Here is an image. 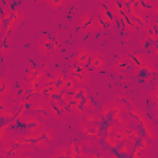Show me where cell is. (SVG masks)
I'll return each instance as SVG.
<instances>
[{"label":"cell","instance_id":"obj_1","mask_svg":"<svg viewBox=\"0 0 158 158\" xmlns=\"http://www.w3.org/2000/svg\"><path fill=\"white\" fill-rule=\"evenodd\" d=\"M93 51L86 47V46H80L77 48L75 56L72 58V63L77 65H83V67H89L90 59L93 57Z\"/></svg>","mask_w":158,"mask_h":158},{"label":"cell","instance_id":"obj_2","mask_svg":"<svg viewBox=\"0 0 158 158\" xmlns=\"http://www.w3.org/2000/svg\"><path fill=\"white\" fill-rule=\"evenodd\" d=\"M23 20H25V12H23L22 7L19 6V7H16V9L14 10L12 17H11L9 21H6V26H5L4 30L11 35V33H14V32L16 31V28L22 23Z\"/></svg>","mask_w":158,"mask_h":158},{"label":"cell","instance_id":"obj_3","mask_svg":"<svg viewBox=\"0 0 158 158\" xmlns=\"http://www.w3.org/2000/svg\"><path fill=\"white\" fill-rule=\"evenodd\" d=\"M96 15L101 19V21L106 25V27L109 30H111L115 25H116V17L112 15V12L102 4V5H99L98 9H96Z\"/></svg>","mask_w":158,"mask_h":158},{"label":"cell","instance_id":"obj_4","mask_svg":"<svg viewBox=\"0 0 158 158\" xmlns=\"http://www.w3.org/2000/svg\"><path fill=\"white\" fill-rule=\"evenodd\" d=\"M52 41H53V40H51V37H49L47 33H42V35L38 37L37 43H36V46H37V52H38L41 56H43V57L49 56V53L52 52Z\"/></svg>","mask_w":158,"mask_h":158},{"label":"cell","instance_id":"obj_5","mask_svg":"<svg viewBox=\"0 0 158 158\" xmlns=\"http://www.w3.org/2000/svg\"><path fill=\"white\" fill-rule=\"evenodd\" d=\"M106 64H107V62L105 59V56L100 52H94L88 68L91 70V73H99L101 69H104L106 67Z\"/></svg>","mask_w":158,"mask_h":158},{"label":"cell","instance_id":"obj_6","mask_svg":"<svg viewBox=\"0 0 158 158\" xmlns=\"http://www.w3.org/2000/svg\"><path fill=\"white\" fill-rule=\"evenodd\" d=\"M112 68H114V70H115L117 74L123 75V74H127V72H128L130 69H132L133 65H132V63H131L125 56H120V57L116 59V62L112 64Z\"/></svg>","mask_w":158,"mask_h":158},{"label":"cell","instance_id":"obj_7","mask_svg":"<svg viewBox=\"0 0 158 158\" xmlns=\"http://www.w3.org/2000/svg\"><path fill=\"white\" fill-rule=\"evenodd\" d=\"M135 146H136V144L132 143L130 139H126V141L121 142L120 146L116 148V153H117L118 156H126V157H128V156L132 154V151H133Z\"/></svg>","mask_w":158,"mask_h":158},{"label":"cell","instance_id":"obj_8","mask_svg":"<svg viewBox=\"0 0 158 158\" xmlns=\"http://www.w3.org/2000/svg\"><path fill=\"white\" fill-rule=\"evenodd\" d=\"M0 96L6 99L12 96V84L6 78H1L0 80Z\"/></svg>","mask_w":158,"mask_h":158},{"label":"cell","instance_id":"obj_9","mask_svg":"<svg viewBox=\"0 0 158 158\" xmlns=\"http://www.w3.org/2000/svg\"><path fill=\"white\" fill-rule=\"evenodd\" d=\"M93 16L89 14V12H84V14H81L78 19H77V27L78 28H83V27H85L86 25H89L91 21H93Z\"/></svg>","mask_w":158,"mask_h":158},{"label":"cell","instance_id":"obj_10","mask_svg":"<svg viewBox=\"0 0 158 158\" xmlns=\"http://www.w3.org/2000/svg\"><path fill=\"white\" fill-rule=\"evenodd\" d=\"M84 118L88 123H101L104 121V117L101 116V114H96V111L95 112L86 111V114L84 115Z\"/></svg>","mask_w":158,"mask_h":158},{"label":"cell","instance_id":"obj_11","mask_svg":"<svg viewBox=\"0 0 158 158\" xmlns=\"http://www.w3.org/2000/svg\"><path fill=\"white\" fill-rule=\"evenodd\" d=\"M67 1H68V0H47V1H46V5H47L51 10L58 11V10H62L63 7H65Z\"/></svg>","mask_w":158,"mask_h":158},{"label":"cell","instance_id":"obj_12","mask_svg":"<svg viewBox=\"0 0 158 158\" xmlns=\"http://www.w3.org/2000/svg\"><path fill=\"white\" fill-rule=\"evenodd\" d=\"M33 146L38 151H46L51 147V141H48L46 137H41V138H38L37 141L33 142Z\"/></svg>","mask_w":158,"mask_h":158},{"label":"cell","instance_id":"obj_13","mask_svg":"<svg viewBox=\"0 0 158 158\" xmlns=\"http://www.w3.org/2000/svg\"><path fill=\"white\" fill-rule=\"evenodd\" d=\"M102 141L104 143L110 148V149H116L118 146H120V142L114 137V136H110V135H105L102 137Z\"/></svg>","mask_w":158,"mask_h":158},{"label":"cell","instance_id":"obj_14","mask_svg":"<svg viewBox=\"0 0 158 158\" xmlns=\"http://www.w3.org/2000/svg\"><path fill=\"white\" fill-rule=\"evenodd\" d=\"M83 109L85 110V111H90V112H95L96 110H98V107H96V104L93 101V99L89 96V98H86V99H84V101H83Z\"/></svg>","mask_w":158,"mask_h":158},{"label":"cell","instance_id":"obj_15","mask_svg":"<svg viewBox=\"0 0 158 158\" xmlns=\"http://www.w3.org/2000/svg\"><path fill=\"white\" fill-rule=\"evenodd\" d=\"M12 15H14V10H12V7L10 5H6V6L2 7V10H1V19L4 21H9L12 17Z\"/></svg>","mask_w":158,"mask_h":158},{"label":"cell","instance_id":"obj_16","mask_svg":"<svg viewBox=\"0 0 158 158\" xmlns=\"http://www.w3.org/2000/svg\"><path fill=\"white\" fill-rule=\"evenodd\" d=\"M111 112H112V111H111V105H110V102H105V104L101 105L100 114H101V116L104 117V120H109Z\"/></svg>","mask_w":158,"mask_h":158},{"label":"cell","instance_id":"obj_17","mask_svg":"<svg viewBox=\"0 0 158 158\" xmlns=\"http://www.w3.org/2000/svg\"><path fill=\"white\" fill-rule=\"evenodd\" d=\"M138 144H141L142 148H143V151L147 152V153H148V151L152 149V143L149 142V138L146 135L144 136H141V138L138 139Z\"/></svg>","mask_w":158,"mask_h":158},{"label":"cell","instance_id":"obj_18","mask_svg":"<svg viewBox=\"0 0 158 158\" xmlns=\"http://www.w3.org/2000/svg\"><path fill=\"white\" fill-rule=\"evenodd\" d=\"M146 154H147V152H144L143 148H142V146L138 144V142H137V144L135 146V148H133V151H132L131 157H133V158H139V157H144Z\"/></svg>","mask_w":158,"mask_h":158},{"label":"cell","instance_id":"obj_19","mask_svg":"<svg viewBox=\"0 0 158 158\" xmlns=\"http://www.w3.org/2000/svg\"><path fill=\"white\" fill-rule=\"evenodd\" d=\"M94 22H95V28H96V32H104V31H106V25L101 21V19L96 15L95 17H94Z\"/></svg>","mask_w":158,"mask_h":158},{"label":"cell","instance_id":"obj_20","mask_svg":"<svg viewBox=\"0 0 158 158\" xmlns=\"http://www.w3.org/2000/svg\"><path fill=\"white\" fill-rule=\"evenodd\" d=\"M52 75H53V78H54V83H57V84H60L65 78H67V75H65V73L64 72H62V70H56V72H53L52 73Z\"/></svg>","mask_w":158,"mask_h":158},{"label":"cell","instance_id":"obj_21","mask_svg":"<svg viewBox=\"0 0 158 158\" xmlns=\"http://www.w3.org/2000/svg\"><path fill=\"white\" fill-rule=\"evenodd\" d=\"M48 114H49V116L52 117V118H54V120H59V118H62L60 117V112L58 111V109L51 102V105H49V107H48Z\"/></svg>","mask_w":158,"mask_h":158},{"label":"cell","instance_id":"obj_22","mask_svg":"<svg viewBox=\"0 0 158 158\" xmlns=\"http://www.w3.org/2000/svg\"><path fill=\"white\" fill-rule=\"evenodd\" d=\"M118 127V125L117 123H115V122H109L107 125H106V127H105V135H110V136H114V133H115V131H116V128Z\"/></svg>","mask_w":158,"mask_h":158},{"label":"cell","instance_id":"obj_23","mask_svg":"<svg viewBox=\"0 0 158 158\" xmlns=\"http://www.w3.org/2000/svg\"><path fill=\"white\" fill-rule=\"evenodd\" d=\"M43 137H46L48 141L53 142V141H56V138H57V133H56V131H54L52 127H47V130H46Z\"/></svg>","mask_w":158,"mask_h":158},{"label":"cell","instance_id":"obj_24","mask_svg":"<svg viewBox=\"0 0 158 158\" xmlns=\"http://www.w3.org/2000/svg\"><path fill=\"white\" fill-rule=\"evenodd\" d=\"M40 79H37V78H33V79H31V80H27V83H26V86H27V89L31 91V90H33V89H37L38 86H40Z\"/></svg>","mask_w":158,"mask_h":158},{"label":"cell","instance_id":"obj_25","mask_svg":"<svg viewBox=\"0 0 158 158\" xmlns=\"http://www.w3.org/2000/svg\"><path fill=\"white\" fill-rule=\"evenodd\" d=\"M11 51H12V47H11V46H7V44L4 43V42L1 43V46H0V53H1L2 57H6L7 54H10Z\"/></svg>","mask_w":158,"mask_h":158},{"label":"cell","instance_id":"obj_26","mask_svg":"<svg viewBox=\"0 0 158 158\" xmlns=\"http://www.w3.org/2000/svg\"><path fill=\"white\" fill-rule=\"evenodd\" d=\"M142 136V132L139 130V127H136V126H132L131 127V132H130V137L132 138H136V139H139Z\"/></svg>","mask_w":158,"mask_h":158},{"label":"cell","instance_id":"obj_27","mask_svg":"<svg viewBox=\"0 0 158 158\" xmlns=\"http://www.w3.org/2000/svg\"><path fill=\"white\" fill-rule=\"evenodd\" d=\"M59 51H60V41L56 37V38L52 41V52L58 53Z\"/></svg>","mask_w":158,"mask_h":158},{"label":"cell","instance_id":"obj_28","mask_svg":"<svg viewBox=\"0 0 158 158\" xmlns=\"http://www.w3.org/2000/svg\"><path fill=\"white\" fill-rule=\"evenodd\" d=\"M80 143L85 147V148H93L94 147V144H95V142L93 141V138H84V139H81L80 141Z\"/></svg>","mask_w":158,"mask_h":158},{"label":"cell","instance_id":"obj_29","mask_svg":"<svg viewBox=\"0 0 158 158\" xmlns=\"http://www.w3.org/2000/svg\"><path fill=\"white\" fill-rule=\"evenodd\" d=\"M48 75V73H47V70H44L43 68H40V70L36 73V75H35V78H37V79H40V80H43Z\"/></svg>","mask_w":158,"mask_h":158},{"label":"cell","instance_id":"obj_30","mask_svg":"<svg viewBox=\"0 0 158 158\" xmlns=\"http://www.w3.org/2000/svg\"><path fill=\"white\" fill-rule=\"evenodd\" d=\"M151 100L158 104V85L152 89V91H151Z\"/></svg>","mask_w":158,"mask_h":158},{"label":"cell","instance_id":"obj_31","mask_svg":"<svg viewBox=\"0 0 158 158\" xmlns=\"http://www.w3.org/2000/svg\"><path fill=\"white\" fill-rule=\"evenodd\" d=\"M80 96H83L84 99H86V98L90 96V93H89V89L86 88V85H81V93H80Z\"/></svg>","mask_w":158,"mask_h":158},{"label":"cell","instance_id":"obj_32","mask_svg":"<svg viewBox=\"0 0 158 158\" xmlns=\"http://www.w3.org/2000/svg\"><path fill=\"white\" fill-rule=\"evenodd\" d=\"M152 14L156 19H158V0L153 1V5H152Z\"/></svg>","mask_w":158,"mask_h":158},{"label":"cell","instance_id":"obj_33","mask_svg":"<svg viewBox=\"0 0 158 158\" xmlns=\"http://www.w3.org/2000/svg\"><path fill=\"white\" fill-rule=\"evenodd\" d=\"M38 114V116L41 117V120L42 121H47L51 116H49V114H48V111H42V112H37Z\"/></svg>","mask_w":158,"mask_h":158},{"label":"cell","instance_id":"obj_34","mask_svg":"<svg viewBox=\"0 0 158 158\" xmlns=\"http://www.w3.org/2000/svg\"><path fill=\"white\" fill-rule=\"evenodd\" d=\"M42 83L43 84H52V83H54V78H53V75L51 74V75H47L43 80H42Z\"/></svg>","mask_w":158,"mask_h":158},{"label":"cell","instance_id":"obj_35","mask_svg":"<svg viewBox=\"0 0 158 158\" xmlns=\"http://www.w3.org/2000/svg\"><path fill=\"white\" fill-rule=\"evenodd\" d=\"M127 98H128V96H126V95H122V94H116V95H115V100H117V101L127 100Z\"/></svg>","mask_w":158,"mask_h":158}]
</instances>
